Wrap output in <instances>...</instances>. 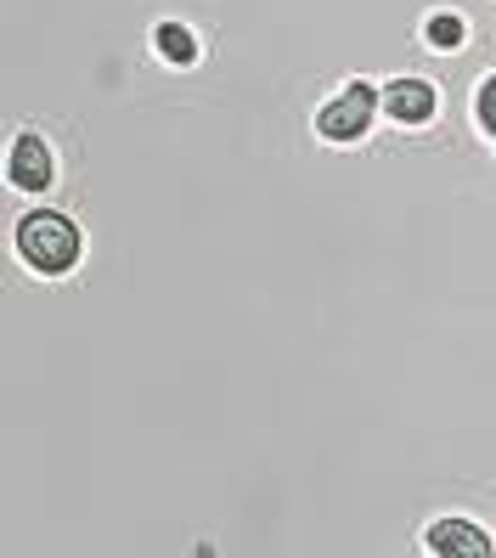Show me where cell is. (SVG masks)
Wrapping results in <instances>:
<instances>
[{
    "label": "cell",
    "mask_w": 496,
    "mask_h": 558,
    "mask_svg": "<svg viewBox=\"0 0 496 558\" xmlns=\"http://www.w3.org/2000/svg\"><path fill=\"white\" fill-rule=\"evenodd\" d=\"M378 102H384V90H373L367 80H350L334 102L316 113V130L327 142H355V136H367V119H373Z\"/></svg>",
    "instance_id": "2"
},
{
    "label": "cell",
    "mask_w": 496,
    "mask_h": 558,
    "mask_svg": "<svg viewBox=\"0 0 496 558\" xmlns=\"http://www.w3.org/2000/svg\"><path fill=\"white\" fill-rule=\"evenodd\" d=\"M428 46H435V51H457L462 46V17H451V12L428 17Z\"/></svg>",
    "instance_id": "7"
},
{
    "label": "cell",
    "mask_w": 496,
    "mask_h": 558,
    "mask_svg": "<svg viewBox=\"0 0 496 558\" xmlns=\"http://www.w3.org/2000/svg\"><path fill=\"white\" fill-rule=\"evenodd\" d=\"M474 113H480V124H485L491 136H496V74L480 85V96H474Z\"/></svg>",
    "instance_id": "8"
},
{
    "label": "cell",
    "mask_w": 496,
    "mask_h": 558,
    "mask_svg": "<svg viewBox=\"0 0 496 558\" xmlns=\"http://www.w3.org/2000/svg\"><path fill=\"white\" fill-rule=\"evenodd\" d=\"M17 254L28 259L35 271L57 277V271H69L74 259H80V232H74V220H62V215H23L17 220Z\"/></svg>",
    "instance_id": "1"
},
{
    "label": "cell",
    "mask_w": 496,
    "mask_h": 558,
    "mask_svg": "<svg viewBox=\"0 0 496 558\" xmlns=\"http://www.w3.org/2000/svg\"><path fill=\"white\" fill-rule=\"evenodd\" d=\"M428 553H440V558H485L491 542L480 524H462V519H440V524H428Z\"/></svg>",
    "instance_id": "4"
},
{
    "label": "cell",
    "mask_w": 496,
    "mask_h": 558,
    "mask_svg": "<svg viewBox=\"0 0 496 558\" xmlns=\"http://www.w3.org/2000/svg\"><path fill=\"white\" fill-rule=\"evenodd\" d=\"M12 181L23 192H46L51 186V147L40 136H17V147H12Z\"/></svg>",
    "instance_id": "5"
},
{
    "label": "cell",
    "mask_w": 496,
    "mask_h": 558,
    "mask_svg": "<svg viewBox=\"0 0 496 558\" xmlns=\"http://www.w3.org/2000/svg\"><path fill=\"white\" fill-rule=\"evenodd\" d=\"M384 108L401 124H423V119H435V85L428 80H395V85H384Z\"/></svg>",
    "instance_id": "3"
},
{
    "label": "cell",
    "mask_w": 496,
    "mask_h": 558,
    "mask_svg": "<svg viewBox=\"0 0 496 558\" xmlns=\"http://www.w3.org/2000/svg\"><path fill=\"white\" fill-rule=\"evenodd\" d=\"M153 40H158V51L170 57V62H181V69H186V62L197 57V40H192V28H181V23H164Z\"/></svg>",
    "instance_id": "6"
}]
</instances>
